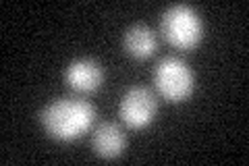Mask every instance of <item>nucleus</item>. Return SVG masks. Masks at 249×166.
Here are the masks:
<instances>
[{"label":"nucleus","instance_id":"nucleus-5","mask_svg":"<svg viewBox=\"0 0 249 166\" xmlns=\"http://www.w3.org/2000/svg\"><path fill=\"white\" fill-rule=\"evenodd\" d=\"M102 79H104L102 67H100L96 60H91V58L73 60L65 71L67 85L71 90L79 92V93L96 92L100 85H102Z\"/></svg>","mask_w":249,"mask_h":166},{"label":"nucleus","instance_id":"nucleus-1","mask_svg":"<svg viewBox=\"0 0 249 166\" xmlns=\"http://www.w3.org/2000/svg\"><path fill=\"white\" fill-rule=\"evenodd\" d=\"M96 108L83 98L54 100L40 112V123L50 137L58 141H71L81 137L91 127Z\"/></svg>","mask_w":249,"mask_h":166},{"label":"nucleus","instance_id":"nucleus-4","mask_svg":"<svg viewBox=\"0 0 249 166\" xmlns=\"http://www.w3.org/2000/svg\"><path fill=\"white\" fill-rule=\"evenodd\" d=\"M121 118L129 127L143 129L156 116V98L145 88H131L121 100Z\"/></svg>","mask_w":249,"mask_h":166},{"label":"nucleus","instance_id":"nucleus-7","mask_svg":"<svg viewBox=\"0 0 249 166\" xmlns=\"http://www.w3.org/2000/svg\"><path fill=\"white\" fill-rule=\"evenodd\" d=\"M156 44H158V39H156L154 29H150L147 25H142V23H137V25L124 31V50L133 58L152 56L156 50Z\"/></svg>","mask_w":249,"mask_h":166},{"label":"nucleus","instance_id":"nucleus-6","mask_svg":"<svg viewBox=\"0 0 249 166\" xmlns=\"http://www.w3.org/2000/svg\"><path fill=\"white\" fill-rule=\"evenodd\" d=\"M124 133L116 123H102L98 125L96 131H93V137H91V148L100 158H116L123 154L124 149Z\"/></svg>","mask_w":249,"mask_h":166},{"label":"nucleus","instance_id":"nucleus-3","mask_svg":"<svg viewBox=\"0 0 249 166\" xmlns=\"http://www.w3.org/2000/svg\"><path fill=\"white\" fill-rule=\"evenodd\" d=\"M154 81L162 98L168 102H183L193 92V71L185 60L166 56L156 65Z\"/></svg>","mask_w":249,"mask_h":166},{"label":"nucleus","instance_id":"nucleus-2","mask_svg":"<svg viewBox=\"0 0 249 166\" xmlns=\"http://www.w3.org/2000/svg\"><path fill=\"white\" fill-rule=\"evenodd\" d=\"M162 34L178 50H191L204 36L199 15L187 4H175L162 15Z\"/></svg>","mask_w":249,"mask_h":166}]
</instances>
